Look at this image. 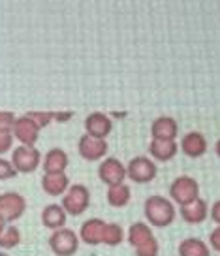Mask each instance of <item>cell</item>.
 Returning a JSON list of instances; mask_svg holds the SVG:
<instances>
[{
	"instance_id": "6da1fadb",
	"label": "cell",
	"mask_w": 220,
	"mask_h": 256,
	"mask_svg": "<svg viewBox=\"0 0 220 256\" xmlns=\"http://www.w3.org/2000/svg\"><path fill=\"white\" fill-rule=\"evenodd\" d=\"M143 213H145L147 224L154 226V228H168V226H172L175 222V216H177L175 204L170 198L158 196V194H152V196H149L145 200Z\"/></svg>"
},
{
	"instance_id": "7a4b0ae2",
	"label": "cell",
	"mask_w": 220,
	"mask_h": 256,
	"mask_svg": "<svg viewBox=\"0 0 220 256\" xmlns=\"http://www.w3.org/2000/svg\"><path fill=\"white\" fill-rule=\"evenodd\" d=\"M60 206L66 211V215L70 216L83 215L86 209H88V206H90V190L81 183L70 184V188L62 196V204Z\"/></svg>"
},
{
	"instance_id": "3957f363",
	"label": "cell",
	"mask_w": 220,
	"mask_h": 256,
	"mask_svg": "<svg viewBox=\"0 0 220 256\" xmlns=\"http://www.w3.org/2000/svg\"><path fill=\"white\" fill-rule=\"evenodd\" d=\"M200 198V183L190 176L175 177L170 184V200L177 206H186Z\"/></svg>"
},
{
	"instance_id": "277c9868",
	"label": "cell",
	"mask_w": 220,
	"mask_h": 256,
	"mask_svg": "<svg viewBox=\"0 0 220 256\" xmlns=\"http://www.w3.org/2000/svg\"><path fill=\"white\" fill-rule=\"evenodd\" d=\"M26 211V198L21 192L8 190L0 194V218L6 224L19 220Z\"/></svg>"
},
{
	"instance_id": "5b68a950",
	"label": "cell",
	"mask_w": 220,
	"mask_h": 256,
	"mask_svg": "<svg viewBox=\"0 0 220 256\" xmlns=\"http://www.w3.org/2000/svg\"><path fill=\"white\" fill-rule=\"evenodd\" d=\"M156 174V162L149 156H134L126 164V177L138 184H147L150 181H154Z\"/></svg>"
},
{
	"instance_id": "8992f818",
	"label": "cell",
	"mask_w": 220,
	"mask_h": 256,
	"mask_svg": "<svg viewBox=\"0 0 220 256\" xmlns=\"http://www.w3.org/2000/svg\"><path fill=\"white\" fill-rule=\"evenodd\" d=\"M42 152L36 147H24L19 145L12 151V164L17 174H34L42 166Z\"/></svg>"
},
{
	"instance_id": "52a82bcc",
	"label": "cell",
	"mask_w": 220,
	"mask_h": 256,
	"mask_svg": "<svg viewBox=\"0 0 220 256\" xmlns=\"http://www.w3.org/2000/svg\"><path fill=\"white\" fill-rule=\"evenodd\" d=\"M49 248L55 256H74L79 248V236L70 228H60L49 236Z\"/></svg>"
},
{
	"instance_id": "ba28073f",
	"label": "cell",
	"mask_w": 220,
	"mask_h": 256,
	"mask_svg": "<svg viewBox=\"0 0 220 256\" xmlns=\"http://www.w3.org/2000/svg\"><path fill=\"white\" fill-rule=\"evenodd\" d=\"M40 132H42V128H40L28 115H21V117L16 119L12 136H14V140H17L21 145H24V147H34L40 140Z\"/></svg>"
},
{
	"instance_id": "9c48e42d",
	"label": "cell",
	"mask_w": 220,
	"mask_h": 256,
	"mask_svg": "<svg viewBox=\"0 0 220 256\" xmlns=\"http://www.w3.org/2000/svg\"><path fill=\"white\" fill-rule=\"evenodd\" d=\"M98 177L104 184H108V188L115 184H122L126 181V164H122L115 156L104 158L98 168Z\"/></svg>"
},
{
	"instance_id": "30bf717a",
	"label": "cell",
	"mask_w": 220,
	"mask_h": 256,
	"mask_svg": "<svg viewBox=\"0 0 220 256\" xmlns=\"http://www.w3.org/2000/svg\"><path fill=\"white\" fill-rule=\"evenodd\" d=\"M110 151V145L106 140H98V138H90L83 134L78 142V152L79 156L86 162H96V160L106 158V154Z\"/></svg>"
},
{
	"instance_id": "8fae6325",
	"label": "cell",
	"mask_w": 220,
	"mask_h": 256,
	"mask_svg": "<svg viewBox=\"0 0 220 256\" xmlns=\"http://www.w3.org/2000/svg\"><path fill=\"white\" fill-rule=\"evenodd\" d=\"M113 130V120L110 115L102 112H92L86 115L85 119V134L90 138H98V140H106Z\"/></svg>"
},
{
	"instance_id": "7c38bea8",
	"label": "cell",
	"mask_w": 220,
	"mask_h": 256,
	"mask_svg": "<svg viewBox=\"0 0 220 256\" xmlns=\"http://www.w3.org/2000/svg\"><path fill=\"white\" fill-rule=\"evenodd\" d=\"M177 134H179V124L170 115H160L150 124V136L156 142H175Z\"/></svg>"
},
{
	"instance_id": "4fadbf2b",
	"label": "cell",
	"mask_w": 220,
	"mask_h": 256,
	"mask_svg": "<svg viewBox=\"0 0 220 256\" xmlns=\"http://www.w3.org/2000/svg\"><path fill=\"white\" fill-rule=\"evenodd\" d=\"M70 166V156L68 152L60 149V147H53L49 149L44 158H42V168L44 174H66V170Z\"/></svg>"
},
{
	"instance_id": "5bb4252c",
	"label": "cell",
	"mask_w": 220,
	"mask_h": 256,
	"mask_svg": "<svg viewBox=\"0 0 220 256\" xmlns=\"http://www.w3.org/2000/svg\"><path fill=\"white\" fill-rule=\"evenodd\" d=\"M179 149L188 158H200V156H204L205 152H207V140H205V136L202 132L192 130V132L182 136Z\"/></svg>"
},
{
	"instance_id": "9a60e30c",
	"label": "cell",
	"mask_w": 220,
	"mask_h": 256,
	"mask_svg": "<svg viewBox=\"0 0 220 256\" xmlns=\"http://www.w3.org/2000/svg\"><path fill=\"white\" fill-rule=\"evenodd\" d=\"M104 228H106V220H102V218H88L79 228V241H83L85 245H90V247L100 245L104 238Z\"/></svg>"
},
{
	"instance_id": "2e32d148",
	"label": "cell",
	"mask_w": 220,
	"mask_h": 256,
	"mask_svg": "<svg viewBox=\"0 0 220 256\" xmlns=\"http://www.w3.org/2000/svg\"><path fill=\"white\" fill-rule=\"evenodd\" d=\"M179 215L186 224H202L209 216V206L204 198H198V200L190 202L186 206H181Z\"/></svg>"
},
{
	"instance_id": "e0dca14e",
	"label": "cell",
	"mask_w": 220,
	"mask_h": 256,
	"mask_svg": "<svg viewBox=\"0 0 220 256\" xmlns=\"http://www.w3.org/2000/svg\"><path fill=\"white\" fill-rule=\"evenodd\" d=\"M66 218H68V215L60 204H49L42 209V224L51 232L66 228Z\"/></svg>"
},
{
	"instance_id": "ac0fdd59",
	"label": "cell",
	"mask_w": 220,
	"mask_h": 256,
	"mask_svg": "<svg viewBox=\"0 0 220 256\" xmlns=\"http://www.w3.org/2000/svg\"><path fill=\"white\" fill-rule=\"evenodd\" d=\"M42 188L48 196H64L70 188V179L66 174H44L42 177Z\"/></svg>"
},
{
	"instance_id": "d6986e66",
	"label": "cell",
	"mask_w": 220,
	"mask_h": 256,
	"mask_svg": "<svg viewBox=\"0 0 220 256\" xmlns=\"http://www.w3.org/2000/svg\"><path fill=\"white\" fill-rule=\"evenodd\" d=\"M156 238L152 230H150V226L147 222H143V220H138V222L130 224V228H128V232H126V240L128 243L132 245L134 248H140L143 245H147L149 241H152Z\"/></svg>"
},
{
	"instance_id": "ffe728a7",
	"label": "cell",
	"mask_w": 220,
	"mask_h": 256,
	"mask_svg": "<svg viewBox=\"0 0 220 256\" xmlns=\"http://www.w3.org/2000/svg\"><path fill=\"white\" fill-rule=\"evenodd\" d=\"M179 152V144L177 142H156L150 140L149 144V154L154 162H170L177 156Z\"/></svg>"
},
{
	"instance_id": "44dd1931",
	"label": "cell",
	"mask_w": 220,
	"mask_h": 256,
	"mask_svg": "<svg viewBox=\"0 0 220 256\" xmlns=\"http://www.w3.org/2000/svg\"><path fill=\"white\" fill-rule=\"evenodd\" d=\"M179 256H211V247L200 238H186L177 247Z\"/></svg>"
},
{
	"instance_id": "7402d4cb",
	"label": "cell",
	"mask_w": 220,
	"mask_h": 256,
	"mask_svg": "<svg viewBox=\"0 0 220 256\" xmlns=\"http://www.w3.org/2000/svg\"><path fill=\"white\" fill-rule=\"evenodd\" d=\"M106 200L111 208H126L130 200H132V190L126 183L122 184H115V186H110L108 192H106Z\"/></svg>"
},
{
	"instance_id": "603a6c76",
	"label": "cell",
	"mask_w": 220,
	"mask_h": 256,
	"mask_svg": "<svg viewBox=\"0 0 220 256\" xmlns=\"http://www.w3.org/2000/svg\"><path fill=\"white\" fill-rule=\"evenodd\" d=\"M126 234L122 230V226L117 222H106V228H104V238H102V245H108V247H117L124 241Z\"/></svg>"
},
{
	"instance_id": "cb8c5ba5",
	"label": "cell",
	"mask_w": 220,
	"mask_h": 256,
	"mask_svg": "<svg viewBox=\"0 0 220 256\" xmlns=\"http://www.w3.org/2000/svg\"><path fill=\"white\" fill-rule=\"evenodd\" d=\"M19 243H21V230L14 224H8L6 230L0 234V248L2 250H12Z\"/></svg>"
},
{
	"instance_id": "d4e9b609",
	"label": "cell",
	"mask_w": 220,
	"mask_h": 256,
	"mask_svg": "<svg viewBox=\"0 0 220 256\" xmlns=\"http://www.w3.org/2000/svg\"><path fill=\"white\" fill-rule=\"evenodd\" d=\"M24 115H28L40 128H46L48 124H51L55 120V112H28L24 113Z\"/></svg>"
},
{
	"instance_id": "484cf974",
	"label": "cell",
	"mask_w": 220,
	"mask_h": 256,
	"mask_svg": "<svg viewBox=\"0 0 220 256\" xmlns=\"http://www.w3.org/2000/svg\"><path fill=\"white\" fill-rule=\"evenodd\" d=\"M16 113L6 112V110H0V132H6V134H12L14 130V124H16Z\"/></svg>"
},
{
	"instance_id": "4316f807",
	"label": "cell",
	"mask_w": 220,
	"mask_h": 256,
	"mask_svg": "<svg viewBox=\"0 0 220 256\" xmlns=\"http://www.w3.org/2000/svg\"><path fill=\"white\" fill-rule=\"evenodd\" d=\"M16 176L17 172L12 164V160L0 156V181H8V179H14Z\"/></svg>"
},
{
	"instance_id": "83f0119b",
	"label": "cell",
	"mask_w": 220,
	"mask_h": 256,
	"mask_svg": "<svg viewBox=\"0 0 220 256\" xmlns=\"http://www.w3.org/2000/svg\"><path fill=\"white\" fill-rule=\"evenodd\" d=\"M158 252H160V243H158L156 238L149 241L147 245L136 248V256H158Z\"/></svg>"
},
{
	"instance_id": "f1b7e54d",
	"label": "cell",
	"mask_w": 220,
	"mask_h": 256,
	"mask_svg": "<svg viewBox=\"0 0 220 256\" xmlns=\"http://www.w3.org/2000/svg\"><path fill=\"white\" fill-rule=\"evenodd\" d=\"M14 136L12 134H6V132H0V156L6 154V152L14 147Z\"/></svg>"
},
{
	"instance_id": "f546056e",
	"label": "cell",
	"mask_w": 220,
	"mask_h": 256,
	"mask_svg": "<svg viewBox=\"0 0 220 256\" xmlns=\"http://www.w3.org/2000/svg\"><path fill=\"white\" fill-rule=\"evenodd\" d=\"M209 247H211L212 250L220 252V226H216L211 232V236H209Z\"/></svg>"
},
{
	"instance_id": "4dcf8cb0",
	"label": "cell",
	"mask_w": 220,
	"mask_h": 256,
	"mask_svg": "<svg viewBox=\"0 0 220 256\" xmlns=\"http://www.w3.org/2000/svg\"><path fill=\"white\" fill-rule=\"evenodd\" d=\"M209 216H211L212 222L216 224V226H220V200H216L211 206V209H209Z\"/></svg>"
},
{
	"instance_id": "1f68e13d",
	"label": "cell",
	"mask_w": 220,
	"mask_h": 256,
	"mask_svg": "<svg viewBox=\"0 0 220 256\" xmlns=\"http://www.w3.org/2000/svg\"><path fill=\"white\" fill-rule=\"evenodd\" d=\"M6 226H8V224H6L4 220H2V218H0V234H2L4 230H6Z\"/></svg>"
},
{
	"instance_id": "d6a6232c",
	"label": "cell",
	"mask_w": 220,
	"mask_h": 256,
	"mask_svg": "<svg viewBox=\"0 0 220 256\" xmlns=\"http://www.w3.org/2000/svg\"><path fill=\"white\" fill-rule=\"evenodd\" d=\"M214 152H216V154L220 156V140L216 142V144H214Z\"/></svg>"
},
{
	"instance_id": "836d02e7",
	"label": "cell",
	"mask_w": 220,
	"mask_h": 256,
	"mask_svg": "<svg viewBox=\"0 0 220 256\" xmlns=\"http://www.w3.org/2000/svg\"><path fill=\"white\" fill-rule=\"evenodd\" d=\"M0 256H10L8 252H4V250H0Z\"/></svg>"
}]
</instances>
